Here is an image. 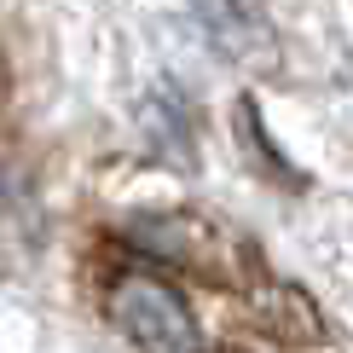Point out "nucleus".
<instances>
[{
    "label": "nucleus",
    "instance_id": "obj_3",
    "mask_svg": "<svg viewBox=\"0 0 353 353\" xmlns=\"http://www.w3.org/2000/svg\"><path fill=\"white\" fill-rule=\"evenodd\" d=\"M41 238H47V214H41V197L23 180H0V261L12 272L29 267L41 255Z\"/></svg>",
    "mask_w": 353,
    "mask_h": 353
},
{
    "label": "nucleus",
    "instance_id": "obj_4",
    "mask_svg": "<svg viewBox=\"0 0 353 353\" xmlns=\"http://www.w3.org/2000/svg\"><path fill=\"white\" fill-rule=\"evenodd\" d=\"M197 23L220 29L214 47L226 58H243V64L249 58H272V29L255 6H197Z\"/></svg>",
    "mask_w": 353,
    "mask_h": 353
},
{
    "label": "nucleus",
    "instance_id": "obj_1",
    "mask_svg": "<svg viewBox=\"0 0 353 353\" xmlns=\"http://www.w3.org/2000/svg\"><path fill=\"white\" fill-rule=\"evenodd\" d=\"M105 319L128 336L139 353H203L197 319L185 296L151 272H122L105 290Z\"/></svg>",
    "mask_w": 353,
    "mask_h": 353
},
{
    "label": "nucleus",
    "instance_id": "obj_2",
    "mask_svg": "<svg viewBox=\"0 0 353 353\" xmlns=\"http://www.w3.org/2000/svg\"><path fill=\"white\" fill-rule=\"evenodd\" d=\"M128 238H134L139 249H151V255L185 261V267H197L209 278H238V272H232L238 255H243L238 238L220 232L214 220H203V214H151V220H134Z\"/></svg>",
    "mask_w": 353,
    "mask_h": 353
}]
</instances>
